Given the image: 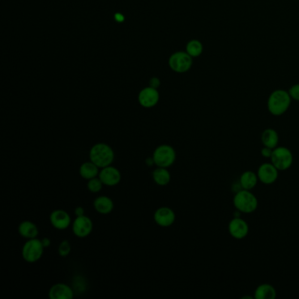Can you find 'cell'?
<instances>
[{
    "instance_id": "obj_1",
    "label": "cell",
    "mask_w": 299,
    "mask_h": 299,
    "mask_svg": "<svg viewBox=\"0 0 299 299\" xmlns=\"http://www.w3.org/2000/svg\"><path fill=\"white\" fill-rule=\"evenodd\" d=\"M291 96L287 90L278 89L274 90L269 95L267 101V107L269 112L274 116H281L284 114L291 104Z\"/></svg>"
},
{
    "instance_id": "obj_2",
    "label": "cell",
    "mask_w": 299,
    "mask_h": 299,
    "mask_svg": "<svg viewBox=\"0 0 299 299\" xmlns=\"http://www.w3.org/2000/svg\"><path fill=\"white\" fill-rule=\"evenodd\" d=\"M90 162L96 164L99 169L110 166L114 161V151L106 143L95 144L89 154Z\"/></svg>"
},
{
    "instance_id": "obj_3",
    "label": "cell",
    "mask_w": 299,
    "mask_h": 299,
    "mask_svg": "<svg viewBox=\"0 0 299 299\" xmlns=\"http://www.w3.org/2000/svg\"><path fill=\"white\" fill-rule=\"evenodd\" d=\"M234 205L241 214H252L258 207V199L251 191L241 190L235 193Z\"/></svg>"
},
{
    "instance_id": "obj_4",
    "label": "cell",
    "mask_w": 299,
    "mask_h": 299,
    "mask_svg": "<svg viewBox=\"0 0 299 299\" xmlns=\"http://www.w3.org/2000/svg\"><path fill=\"white\" fill-rule=\"evenodd\" d=\"M193 65V58L186 51L173 53L169 58V66L174 72L184 74L188 72Z\"/></svg>"
},
{
    "instance_id": "obj_5",
    "label": "cell",
    "mask_w": 299,
    "mask_h": 299,
    "mask_svg": "<svg viewBox=\"0 0 299 299\" xmlns=\"http://www.w3.org/2000/svg\"><path fill=\"white\" fill-rule=\"evenodd\" d=\"M154 164L161 168H170L175 162L176 153L173 147L170 145H161L157 147L153 154Z\"/></svg>"
},
{
    "instance_id": "obj_6",
    "label": "cell",
    "mask_w": 299,
    "mask_h": 299,
    "mask_svg": "<svg viewBox=\"0 0 299 299\" xmlns=\"http://www.w3.org/2000/svg\"><path fill=\"white\" fill-rule=\"evenodd\" d=\"M44 246L41 239L34 238L28 239L22 248V257L29 263L38 261L43 256Z\"/></svg>"
},
{
    "instance_id": "obj_7",
    "label": "cell",
    "mask_w": 299,
    "mask_h": 299,
    "mask_svg": "<svg viewBox=\"0 0 299 299\" xmlns=\"http://www.w3.org/2000/svg\"><path fill=\"white\" fill-rule=\"evenodd\" d=\"M271 163L279 171H287L293 164V154L291 150L285 147H278L274 149Z\"/></svg>"
},
{
    "instance_id": "obj_8",
    "label": "cell",
    "mask_w": 299,
    "mask_h": 299,
    "mask_svg": "<svg viewBox=\"0 0 299 299\" xmlns=\"http://www.w3.org/2000/svg\"><path fill=\"white\" fill-rule=\"evenodd\" d=\"M160 93L158 90L151 86L145 87L138 95V101L141 107L144 108H152L158 104Z\"/></svg>"
},
{
    "instance_id": "obj_9",
    "label": "cell",
    "mask_w": 299,
    "mask_h": 299,
    "mask_svg": "<svg viewBox=\"0 0 299 299\" xmlns=\"http://www.w3.org/2000/svg\"><path fill=\"white\" fill-rule=\"evenodd\" d=\"M93 229V223L89 217L85 215L78 216L72 224L74 235L78 238H85L91 234Z\"/></svg>"
},
{
    "instance_id": "obj_10",
    "label": "cell",
    "mask_w": 299,
    "mask_h": 299,
    "mask_svg": "<svg viewBox=\"0 0 299 299\" xmlns=\"http://www.w3.org/2000/svg\"><path fill=\"white\" fill-rule=\"evenodd\" d=\"M259 181L264 184H272L278 180L279 171L272 163H262L257 171Z\"/></svg>"
},
{
    "instance_id": "obj_11",
    "label": "cell",
    "mask_w": 299,
    "mask_h": 299,
    "mask_svg": "<svg viewBox=\"0 0 299 299\" xmlns=\"http://www.w3.org/2000/svg\"><path fill=\"white\" fill-rule=\"evenodd\" d=\"M228 231L233 238L242 239L248 236L249 227L248 223L240 217H235L228 225Z\"/></svg>"
},
{
    "instance_id": "obj_12",
    "label": "cell",
    "mask_w": 299,
    "mask_h": 299,
    "mask_svg": "<svg viewBox=\"0 0 299 299\" xmlns=\"http://www.w3.org/2000/svg\"><path fill=\"white\" fill-rule=\"evenodd\" d=\"M99 177L102 181L104 185L110 186V187L120 184L121 181V174H120V171L111 165L103 168L101 171L99 172Z\"/></svg>"
},
{
    "instance_id": "obj_13",
    "label": "cell",
    "mask_w": 299,
    "mask_h": 299,
    "mask_svg": "<svg viewBox=\"0 0 299 299\" xmlns=\"http://www.w3.org/2000/svg\"><path fill=\"white\" fill-rule=\"evenodd\" d=\"M154 221L160 227H168L172 226L175 220L174 211L170 207H160L154 214Z\"/></svg>"
},
{
    "instance_id": "obj_14",
    "label": "cell",
    "mask_w": 299,
    "mask_h": 299,
    "mask_svg": "<svg viewBox=\"0 0 299 299\" xmlns=\"http://www.w3.org/2000/svg\"><path fill=\"white\" fill-rule=\"evenodd\" d=\"M50 222L57 230H65L69 227L71 218L64 210H56L50 215Z\"/></svg>"
},
{
    "instance_id": "obj_15",
    "label": "cell",
    "mask_w": 299,
    "mask_h": 299,
    "mask_svg": "<svg viewBox=\"0 0 299 299\" xmlns=\"http://www.w3.org/2000/svg\"><path fill=\"white\" fill-rule=\"evenodd\" d=\"M48 297L50 299H72L74 292L70 287L63 283H56L50 288L48 291Z\"/></svg>"
},
{
    "instance_id": "obj_16",
    "label": "cell",
    "mask_w": 299,
    "mask_h": 299,
    "mask_svg": "<svg viewBox=\"0 0 299 299\" xmlns=\"http://www.w3.org/2000/svg\"><path fill=\"white\" fill-rule=\"evenodd\" d=\"M18 231L20 235H21L23 238H26L27 239L37 238L39 235L37 226L28 220L21 223L18 227Z\"/></svg>"
},
{
    "instance_id": "obj_17",
    "label": "cell",
    "mask_w": 299,
    "mask_h": 299,
    "mask_svg": "<svg viewBox=\"0 0 299 299\" xmlns=\"http://www.w3.org/2000/svg\"><path fill=\"white\" fill-rule=\"evenodd\" d=\"M94 208L99 214H109L112 212V210L114 208V204L113 201L111 200L110 197H106V196H100L97 197L93 203Z\"/></svg>"
},
{
    "instance_id": "obj_18",
    "label": "cell",
    "mask_w": 299,
    "mask_h": 299,
    "mask_svg": "<svg viewBox=\"0 0 299 299\" xmlns=\"http://www.w3.org/2000/svg\"><path fill=\"white\" fill-rule=\"evenodd\" d=\"M258 181H259V178H258L257 173L251 171L243 172L239 179V184L241 185L242 189L248 190V191H251L255 188L258 184Z\"/></svg>"
},
{
    "instance_id": "obj_19",
    "label": "cell",
    "mask_w": 299,
    "mask_h": 299,
    "mask_svg": "<svg viewBox=\"0 0 299 299\" xmlns=\"http://www.w3.org/2000/svg\"><path fill=\"white\" fill-rule=\"evenodd\" d=\"M261 140L263 146L274 150L278 148L279 135L275 129L267 128L261 133Z\"/></svg>"
},
{
    "instance_id": "obj_20",
    "label": "cell",
    "mask_w": 299,
    "mask_h": 299,
    "mask_svg": "<svg viewBox=\"0 0 299 299\" xmlns=\"http://www.w3.org/2000/svg\"><path fill=\"white\" fill-rule=\"evenodd\" d=\"M276 297V289L269 283H262L257 287L254 296L256 299H275Z\"/></svg>"
},
{
    "instance_id": "obj_21",
    "label": "cell",
    "mask_w": 299,
    "mask_h": 299,
    "mask_svg": "<svg viewBox=\"0 0 299 299\" xmlns=\"http://www.w3.org/2000/svg\"><path fill=\"white\" fill-rule=\"evenodd\" d=\"M99 167L92 162H87V163H83L80 166L79 173L84 179H92L94 177H97V175H99Z\"/></svg>"
},
{
    "instance_id": "obj_22",
    "label": "cell",
    "mask_w": 299,
    "mask_h": 299,
    "mask_svg": "<svg viewBox=\"0 0 299 299\" xmlns=\"http://www.w3.org/2000/svg\"><path fill=\"white\" fill-rule=\"evenodd\" d=\"M153 179L160 186H165L171 182V173L167 170V168L157 167L152 173Z\"/></svg>"
},
{
    "instance_id": "obj_23",
    "label": "cell",
    "mask_w": 299,
    "mask_h": 299,
    "mask_svg": "<svg viewBox=\"0 0 299 299\" xmlns=\"http://www.w3.org/2000/svg\"><path fill=\"white\" fill-rule=\"evenodd\" d=\"M185 51L188 53L192 58H197L204 52V46L198 40H192L186 44Z\"/></svg>"
},
{
    "instance_id": "obj_24",
    "label": "cell",
    "mask_w": 299,
    "mask_h": 299,
    "mask_svg": "<svg viewBox=\"0 0 299 299\" xmlns=\"http://www.w3.org/2000/svg\"><path fill=\"white\" fill-rule=\"evenodd\" d=\"M104 184L100 178L94 177L92 179L88 180V184H87V188L90 191V192L97 193L99 192L103 188Z\"/></svg>"
},
{
    "instance_id": "obj_25",
    "label": "cell",
    "mask_w": 299,
    "mask_h": 299,
    "mask_svg": "<svg viewBox=\"0 0 299 299\" xmlns=\"http://www.w3.org/2000/svg\"><path fill=\"white\" fill-rule=\"evenodd\" d=\"M70 251H71V246H70V244L68 242V240H66V239L63 240L61 242L59 248H58V253H59L60 256H68Z\"/></svg>"
},
{
    "instance_id": "obj_26",
    "label": "cell",
    "mask_w": 299,
    "mask_h": 299,
    "mask_svg": "<svg viewBox=\"0 0 299 299\" xmlns=\"http://www.w3.org/2000/svg\"><path fill=\"white\" fill-rule=\"evenodd\" d=\"M289 94L291 96L292 100L299 101V84H296L294 85L291 86V88L288 90Z\"/></svg>"
},
{
    "instance_id": "obj_27",
    "label": "cell",
    "mask_w": 299,
    "mask_h": 299,
    "mask_svg": "<svg viewBox=\"0 0 299 299\" xmlns=\"http://www.w3.org/2000/svg\"><path fill=\"white\" fill-rule=\"evenodd\" d=\"M272 153H273V150L270 149V148H268V147H265V146H264V147L261 149V154L263 157H265V158H271Z\"/></svg>"
},
{
    "instance_id": "obj_28",
    "label": "cell",
    "mask_w": 299,
    "mask_h": 299,
    "mask_svg": "<svg viewBox=\"0 0 299 299\" xmlns=\"http://www.w3.org/2000/svg\"><path fill=\"white\" fill-rule=\"evenodd\" d=\"M160 85H161V81H160V79H159L158 77H152V78L150 79V86H151V87L155 88V89H158Z\"/></svg>"
},
{
    "instance_id": "obj_29",
    "label": "cell",
    "mask_w": 299,
    "mask_h": 299,
    "mask_svg": "<svg viewBox=\"0 0 299 299\" xmlns=\"http://www.w3.org/2000/svg\"><path fill=\"white\" fill-rule=\"evenodd\" d=\"M75 214H76L77 217L83 216V215H85V210L83 209V207H81V206H78L75 209Z\"/></svg>"
},
{
    "instance_id": "obj_30",
    "label": "cell",
    "mask_w": 299,
    "mask_h": 299,
    "mask_svg": "<svg viewBox=\"0 0 299 299\" xmlns=\"http://www.w3.org/2000/svg\"><path fill=\"white\" fill-rule=\"evenodd\" d=\"M42 241H43V246H44V248H47V247H49L50 246V243H51V241H50V239L47 238V237H45V238H43L42 239Z\"/></svg>"
},
{
    "instance_id": "obj_31",
    "label": "cell",
    "mask_w": 299,
    "mask_h": 299,
    "mask_svg": "<svg viewBox=\"0 0 299 299\" xmlns=\"http://www.w3.org/2000/svg\"><path fill=\"white\" fill-rule=\"evenodd\" d=\"M146 164H147L148 166H153L154 164V161L153 157H150V158L146 159Z\"/></svg>"
}]
</instances>
